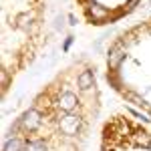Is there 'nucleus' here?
I'll return each mask as SVG.
<instances>
[{
	"label": "nucleus",
	"mask_w": 151,
	"mask_h": 151,
	"mask_svg": "<svg viewBox=\"0 0 151 151\" xmlns=\"http://www.w3.org/2000/svg\"><path fill=\"white\" fill-rule=\"evenodd\" d=\"M83 119L79 115H73V113H65V117L58 119V127L65 135H77L81 131Z\"/></svg>",
	"instance_id": "obj_1"
},
{
	"label": "nucleus",
	"mask_w": 151,
	"mask_h": 151,
	"mask_svg": "<svg viewBox=\"0 0 151 151\" xmlns=\"http://www.w3.org/2000/svg\"><path fill=\"white\" fill-rule=\"evenodd\" d=\"M20 119H22V129L28 131V133L36 131V129L42 125V113H40L38 109H28V111H24Z\"/></svg>",
	"instance_id": "obj_2"
},
{
	"label": "nucleus",
	"mask_w": 151,
	"mask_h": 151,
	"mask_svg": "<svg viewBox=\"0 0 151 151\" xmlns=\"http://www.w3.org/2000/svg\"><path fill=\"white\" fill-rule=\"evenodd\" d=\"M109 14H111V10H109L107 6H103V4L95 2V0H91V2L87 4V16H89L93 22H97V24L103 22V20H107Z\"/></svg>",
	"instance_id": "obj_3"
},
{
	"label": "nucleus",
	"mask_w": 151,
	"mask_h": 151,
	"mask_svg": "<svg viewBox=\"0 0 151 151\" xmlns=\"http://www.w3.org/2000/svg\"><path fill=\"white\" fill-rule=\"evenodd\" d=\"M125 60V48L121 42H117L113 47L109 48V55H107V63H109V69L111 70H117L121 67V63Z\"/></svg>",
	"instance_id": "obj_4"
},
{
	"label": "nucleus",
	"mask_w": 151,
	"mask_h": 151,
	"mask_svg": "<svg viewBox=\"0 0 151 151\" xmlns=\"http://www.w3.org/2000/svg\"><path fill=\"white\" fill-rule=\"evenodd\" d=\"M79 105V97L73 93V91H65V93L58 95L57 99V107L63 113H73V109Z\"/></svg>",
	"instance_id": "obj_5"
},
{
	"label": "nucleus",
	"mask_w": 151,
	"mask_h": 151,
	"mask_svg": "<svg viewBox=\"0 0 151 151\" xmlns=\"http://www.w3.org/2000/svg\"><path fill=\"white\" fill-rule=\"evenodd\" d=\"M77 85H79V89H81V91H89V89H93V87H95V75H93V70H83L81 75L77 77Z\"/></svg>",
	"instance_id": "obj_6"
},
{
	"label": "nucleus",
	"mask_w": 151,
	"mask_h": 151,
	"mask_svg": "<svg viewBox=\"0 0 151 151\" xmlns=\"http://www.w3.org/2000/svg\"><path fill=\"white\" fill-rule=\"evenodd\" d=\"M24 147H26V141L18 139V137H10V139L4 141V147H2V151H22Z\"/></svg>",
	"instance_id": "obj_7"
},
{
	"label": "nucleus",
	"mask_w": 151,
	"mask_h": 151,
	"mask_svg": "<svg viewBox=\"0 0 151 151\" xmlns=\"http://www.w3.org/2000/svg\"><path fill=\"white\" fill-rule=\"evenodd\" d=\"M35 22V16L30 14V12H20L18 16H16V26L18 28H22V30H28L30 26Z\"/></svg>",
	"instance_id": "obj_8"
},
{
	"label": "nucleus",
	"mask_w": 151,
	"mask_h": 151,
	"mask_svg": "<svg viewBox=\"0 0 151 151\" xmlns=\"http://www.w3.org/2000/svg\"><path fill=\"white\" fill-rule=\"evenodd\" d=\"M26 149L28 151H48V145L45 143V139H26Z\"/></svg>",
	"instance_id": "obj_9"
},
{
	"label": "nucleus",
	"mask_w": 151,
	"mask_h": 151,
	"mask_svg": "<svg viewBox=\"0 0 151 151\" xmlns=\"http://www.w3.org/2000/svg\"><path fill=\"white\" fill-rule=\"evenodd\" d=\"M135 141H137V145H141V147H151V133H147V131H137L135 133Z\"/></svg>",
	"instance_id": "obj_10"
},
{
	"label": "nucleus",
	"mask_w": 151,
	"mask_h": 151,
	"mask_svg": "<svg viewBox=\"0 0 151 151\" xmlns=\"http://www.w3.org/2000/svg\"><path fill=\"white\" fill-rule=\"evenodd\" d=\"M129 113H131L133 117H137V119H141L143 123H149V117H147V115H143V113H139L137 109H129Z\"/></svg>",
	"instance_id": "obj_11"
},
{
	"label": "nucleus",
	"mask_w": 151,
	"mask_h": 151,
	"mask_svg": "<svg viewBox=\"0 0 151 151\" xmlns=\"http://www.w3.org/2000/svg\"><path fill=\"white\" fill-rule=\"evenodd\" d=\"M73 40H75L73 36H67V38H65V42H63V52H67V50L70 48V45H73Z\"/></svg>",
	"instance_id": "obj_12"
},
{
	"label": "nucleus",
	"mask_w": 151,
	"mask_h": 151,
	"mask_svg": "<svg viewBox=\"0 0 151 151\" xmlns=\"http://www.w3.org/2000/svg\"><path fill=\"white\" fill-rule=\"evenodd\" d=\"M55 28H57V30H63V28H65V18H63V16H57V20H55Z\"/></svg>",
	"instance_id": "obj_13"
},
{
	"label": "nucleus",
	"mask_w": 151,
	"mask_h": 151,
	"mask_svg": "<svg viewBox=\"0 0 151 151\" xmlns=\"http://www.w3.org/2000/svg\"><path fill=\"white\" fill-rule=\"evenodd\" d=\"M141 0H129L127 2V10H133V8H137V4H139Z\"/></svg>",
	"instance_id": "obj_14"
},
{
	"label": "nucleus",
	"mask_w": 151,
	"mask_h": 151,
	"mask_svg": "<svg viewBox=\"0 0 151 151\" xmlns=\"http://www.w3.org/2000/svg\"><path fill=\"white\" fill-rule=\"evenodd\" d=\"M69 24H70V26H75V24H77V18H75V14H69Z\"/></svg>",
	"instance_id": "obj_15"
}]
</instances>
